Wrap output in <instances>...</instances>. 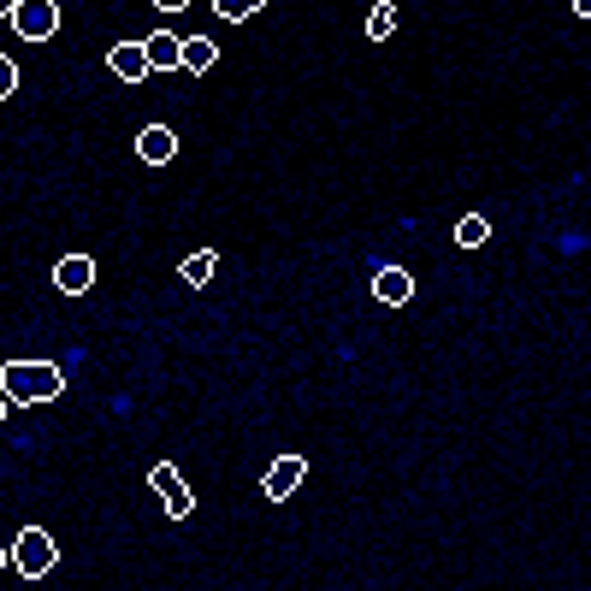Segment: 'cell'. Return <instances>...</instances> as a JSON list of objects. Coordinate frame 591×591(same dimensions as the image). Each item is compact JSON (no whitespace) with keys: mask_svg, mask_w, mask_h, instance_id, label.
I'll return each mask as SVG.
<instances>
[{"mask_svg":"<svg viewBox=\"0 0 591 591\" xmlns=\"http://www.w3.org/2000/svg\"><path fill=\"white\" fill-rule=\"evenodd\" d=\"M302 479H308V461L302 456H278L272 461V467H266V497H272V503H284V497H296V485H302Z\"/></svg>","mask_w":591,"mask_h":591,"instance_id":"5b68a950","label":"cell"},{"mask_svg":"<svg viewBox=\"0 0 591 591\" xmlns=\"http://www.w3.org/2000/svg\"><path fill=\"white\" fill-rule=\"evenodd\" d=\"M54 562H60V544H54V532H42V526H24V532L12 538V550H6V568H18L24 580H42Z\"/></svg>","mask_w":591,"mask_h":591,"instance_id":"7a4b0ae2","label":"cell"},{"mask_svg":"<svg viewBox=\"0 0 591 591\" xmlns=\"http://www.w3.org/2000/svg\"><path fill=\"white\" fill-rule=\"evenodd\" d=\"M213 12H219L225 24H243V18H255V12H261V0H213Z\"/></svg>","mask_w":591,"mask_h":591,"instance_id":"9a60e30c","label":"cell"},{"mask_svg":"<svg viewBox=\"0 0 591 591\" xmlns=\"http://www.w3.org/2000/svg\"><path fill=\"white\" fill-rule=\"evenodd\" d=\"M485 237H491V225H485V213H467V219L456 225V243H461V249H479Z\"/></svg>","mask_w":591,"mask_h":591,"instance_id":"5bb4252c","label":"cell"},{"mask_svg":"<svg viewBox=\"0 0 591 591\" xmlns=\"http://www.w3.org/2000/svg\"><path fill=\"white\" fill-rule=\"evenodd\" d=\"M213 60H219L213 36H184V71H213Z\"/></svg>","mask_w":591,"mask_h":591,"instance_id":"8fae6325","label":"cell"},{"mask_svg":"<svg viewBox=\"0 0 591 591\" xmlns=\"http://www.w3.org/2000/svg\"><path fill=\"white\" fill-rule=\"evenodd\" d=\"M213 266H219V255H213V249H196V255H190V261L178 266V278H184V284H207V278H213Z\"/></svg>","mask_w":591,"mask_h":591,"instance_id":"7c38bea8","label":"cell"},{"mask_svg":"<svg viewBox=\"0 0 591 591\" xmlns=\"http://www.w3.org/2000/svg\"><path fill=\"white\" fill-rule=\"evenodd\" d=\"M373 296H379V302H391V308H402V302L414 296V278H408L402 266H379V278H373Z\"/></svg>","mask_w":591,"mask_h":591,"instance_id":"9c48e42d","label":"cell"},{"mask_svg":"<svg viewBox=\"0 0 591 591\" xmlns=\"http://www.w3.org/2000/svg\"><path fill=\"white\" fill-rule=\"evenodd\" d=\"M568 6H574V12H580V18H591V0H568Z\"/></svg>","mask_w":591,"mask_h":591,"instance_id":"ac0fdd59","label":"cell"},{"mask_svg":"<svg viewBox=\"0 0 591 591\" xmlns=\"http://www.w3.org/2000/svg\"><path fill=\"white\" fill-rule=\"evenodd\" d=\"M385 36H396V6L391 0H379V6L367 12V42H385Z\"/></svg>","mask_w":591,"mask_h":591,"instance_id":"4fadbf2b","label":"cell"},{"mask_svg":"<svg viewBox=\"0 0 591 591\" xmlns=\"http://www.w3.org/2000/svg\"><path fill=\"white\" fill-rule=\"evenodd\" d=\"M0 95H18V66L12 60H0Z\"/></svg>","mask_w":591,"mask_h":591,"instance_id":"2e32d148","label":"cell"},{"mask_svg":"<svg viewBox=\"0 0 591 591\" xmlns=\"http://www.w3.org/2000/svg\"><path fill=\"white\" fill-rule=\"evenodd\" d=\"M136 154H142L148 166H166V160L178 154V136L166 131V125H148V131L136 136Z\"/></svg>","mask_w":591,"mask_h":591,"instance_id":"ba28073f","label":"cell"},{"mask_svg":"<svg viewBox=\"0 0 591 591\" xmlns=\"http://www.w3.org/2000/svg\"><path fill=\"white\" fill-rule=\"evenodd\" d=\"M148 485L166 497V515H172V521H190V515H196V491L184 485V473H178L172 461H160V467L148 473Z\"/></svg>","mask_w":591,"mask_h":591,"instance_id":"277c9868","label":"cell"},{"mask_svg":"<svg viewBox=\"0 0 591 591\" xmlns=\"http://www.w3.org/2000/svg\"><path fill=\"white\" fill-rule=\"evenodd\" d=\"M54 284H60L66 296H83V290L95 284V261H89V255H66V261L54 266Z\"/></svg>","mask_w":591,"mask_h":591,"instance_id":"52a82bcc","label":"cell"},{"mask_svg":"<svg viewBox=\"0 0 591 591\" xmlns=\"http://www.w3.org/2000/svg\"><path fill=\"white\" fill-rule=\"evenodd\" d=\"M107 66H113L119 83H142V77L154 71V60H148V48H142V42H119V48L107 54Z\"/></svg>","mask_w":591,"mask_h":591,"instance_id":"8992f818","label":"cell"},{"mask_svg":"<svg viewBox=\"0 0 591 591\" xmlns=\"http://www.w3.org/2000/svg\"><path fill=\"white\" fill-rule=\"evenodd\" d=\"M142 48H148V60H154V71H172V66H184V36H172V30H160V36H148Z\"/></svg>","mask_w":591,"mask_h":591,"instance_id":"30bf717a","label":"cell"},{"mask_svg":"<svg viewBox=\"0 0 591 591\" xmlns=\"http://www.w3.org/2000/svg\"><path fill=\"white\" fill-rule=\"evenodd\" d=\"M160 12H184V6H196V0H154Z\"/></svg>","mask_w":591,"mask_h":591,"instance_id":"e0dca14e","label":"cell"},{"mask_svg":"<svg viewBox=\"0 0 591 591\" xmlns=\"http://www.w3.org/2000/svg\"><path fill=\"white\" fill-rule=\"evenodd\" d=\"M0 385H6V402H54L66 391V373L54 361H6Z\"/></svg>","mask_w":591,"mask_h":591,"instance_id":"6da1fadb","label":"cell"},{"mask_svg":"<svg viewBox=\"0 0 591 591\" xmlns=\"http://www.w3.org/2000/svg\"><path fill=\"white\" fill-rule=\"evenodd\" d=\"M12 6H18V0H0V12H6V18H12Z\"/></svg>","mask_w":591,"mask_h":591,"instance_id":"d6986e66","label":"cell"},{"mask_svg":"<svg viewBox=\"0 0 591 591\" xmlns=\"http://www.w3.org/2000/svg\"><path fill=\"white\" fill-rule=\"evenodd\" d=\"M6 24H12L24 42H48V36L60 30V0H18Z\"/></svg>","mask_w":591,"mask_h":591,"instance_id":"3957f363","label":"cell"}]
</instances>
